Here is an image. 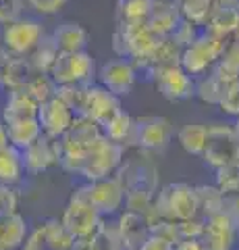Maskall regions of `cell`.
<instances>
[{
  "instance_id": "obj_1",
  "label": "cell",
  "mask_w": 239,
  "mask_h": 250,
  "mask_svg": "<svg viewBox=\"0 0 239 250\" xmlns=\"http://www.w3.org/2000/svg\"><path fill=\"white\" fill-rule=\"evenodd\" d=\"M154 213L163 219L185 221L198 217V192L194 186L185 182H175L165 186L154 196Z\"/></svg>"
},
{
  "instance_id": "obj_2",
  "label": "cell",
  "mask_w": 239,
  "mask_h": 250,
  "mask_svg": "<svg viewBox=\"0 0 239 250\" xmlns=\"http://www.w3.org/2000/svg\"><path fill=\"white\" fill-rule=\"evenodd\" d=\"M114 177L121 182L125 194L146 192L156 196L158 192V167L150 159V154L144 150H137V154L123 161Z\"/></svg>"
},
{
  "instance_id": "obj_3",
  "label": "cell",
  "mask_w": 239,
  "mask_h": 250,
  "mask_svg": "<svg viewBox=\"0 0 239 250\" xmlns=\"http://www.w3.org/2000/svg\"><path fill=\"white\" fill-rule=\"evenodd\" d=\"M125 150L127 148L112 142L106 136L98 138L94 144L88 148L86 152V161H83L81 173L88 182H96V179H104V177H112L117 173V169L121 167V163L125 161Z\"/></svg>"
},
{
  "instance_id": "obj_4",
  "label": "cell",
  "mask_w": 239,
  "mask_h": 250,
  "mask_svg": "<svg viewBox=\"0 0 239 250\" xmlns=\"http://www.w3.org/2000/svg\"><path fill=\"white\" fill-rule=\"evenodd\" d=\"M233 38H214L202 31V36L198 40L183 48L181 54V67L187 71L191 77H202L208 73V69H212L222 57V52L227 50L229 42Z\"/></svg>"
},
{
  "instance_id": "obj_5",
  "label": "cell",
  "mask_w": 239,
  "mask_h": 250,
  "mask_svg": "<svg viewBox=\"0 0 239 250\" xmlns=\"http://www.w3.org/2000/svg\"><path fill=\"white\" fill-rule=\"evenodd\" d=\"M173 138V123L166 117H135L133 129H131L129 142L125 148H135L144 152H158L165 150Z\"/></svg>"
},
{
  "instance_id": "obj_6",
  "label": "cell",
  "mask_w": 239,
  "mask_h": 250,
  "mask_svg": "<svg viewBox=\"0 0 239 250\" xmlns=\"http://www.w3.org/2000/svg\"><path fill=\"white\" fill-rule=\"evenodd\" d=\"M63 225L71 231L73 238H90L96 231V228L102 221V215L96 210V207L90 202L88 196V184L77 188L71 194L65 213H63Z\"/></svg>"
},
{
  "instance_id": "obj_7",
  "label": "cell",
  "mask_w": 239,
  "mask_h": 250,
  "mask_svg": "<svg viewBox=\"0 0 239 250\" xmlns=\"http://www.w3.org/2000/svg\"><path fill=\"white\" fill-rule=\"evenodd\" d=\"M202 159L214 171L229 165V163L239 161V140L235 136L233 125H225V123L208 125V144Z\"/></svg>"
},
{
  "instance_id": "obj_8",
  "label": "cell",
  "mask_w": 239,
  "mask_h": 250,
  "mask_svg": "<svg viewBox=\"0 0 239 250\" xmlns=\"http://www.w3.org/2000/svg\"><path fill=\"white\" fill-rule=\"evenodd\" d=\"M96 71V61L90 52H58L56 62L50 71V77L56 85H71V83H92Z\"/></svg>"
},
{
  "instance_id": "obj_9",
  "label": "cell",
  "mask_w": 239,
  "mask_h": 250,
  "mask_svg": "<svg viewBox=\"0 0 239 250\" xmlns=\"http://www.w3.org/2000/svg\"><path fill=\"white\" fill-rule=\"evenodd\" d=\"M44 38H46L44 25L40 21L29 19V17H21L17 21L6 23L4 31H2L4 48L9 50L13 57H27Z\"/></svg>"
},
{
  "instance_id": "obj_10",
  "label": "cell",
  "mask_w": 239,
  "mask_h": 250,
  "mask_svg": "<svg viewBox=\"0 0 239 250\" xmlns=\"http://www.w3.org/2000/svg\"><path fill=\"white\" fill-rule=\"evenodd\" d=\"M154 85L171 103L189 100L196 96V77H191L181 65L163 67L154 73Z\"/></svg>"
},
{
  "instance_id": "obj_11",
  "label": "cell",
  "mask_w": 239,
  "mask_h": 250,
  "mask_svg": "<svg viewBox=\"0 0 239 250\" xmlns=\"http://www.w3.org/2000/svg\"><path fill=\"white\" fill-rule=\"evenodd\" d=\"M73 119H75V113L58 94L55 98L42 103L40 111H37V121L42 125V134L48 138H63L71 129Z\"/></svg>"
},
{
  "instance_id": "obj_12",
  "label": "cell",
  "mask_w": 239,
  "mask_h": 250,
  "mask_svg": "<svg viewBox=\"0 0 239 250\" xmlns=\"http://www.w3.org/2000/svg\"><path fill=\"white\" fill-rule=\"evenodd\" d=\"M88 196L102 217L119 213L121 207L125 205V190H123L121 182L114 175L88 182Z\"/></svg>"
},
{
  "instance_id": "obj_13",
  "label": "cell",
  "mask_w": 239,
  "mask_h": 250,
  "mask_svg": "<svg viewBox=\"0 0 239 250\" xmlns=\"http://www.w3.org/2000/svg\"><path fill=\"white\" fill-rule=\"evenodd\" d=\"M137 82V73L131 61L127 59H117L109 61L106 65L98 69V83L104 85L109 92L117 94V96H127L133 90V85Z\"/></svg>"
},
{
  "instance_id": "obj_14",
  "label": "cell",
  "mask_w": 239,
  "mask_h": 250,
  "mask_svg": "<svg viewBox=\"0 0 239 250\" xmlns=\"http://www.w3.org/2000/svg\"><path fill=\"white\" fill-rule=\"evenodd\" d=\"M21 154L25 173H44L50 167L58 165V138H48L42 134L34 144H29L25 150H21Z\"/></svg>"
},
{
  "instance_id": "obj_15",
  "label": "cell",
  "mask_w": 239,
  "mask_h": 250,
  "mask_svg": "<svg viewBox=\"0 0 239 250\" xmlns=\"http://www.w3.org/2000/svg\"><path fill=\"white\" fill-rule=\"evenodd\" d=\"M237 231L239 228L221 210L204 221V231L200 240L204 242L206 250H233Z\"/></svg>"
},
{
  "instance_id": "obj_16",
  "label": "cell",
  "mask_w": 239,
  "mask_h": 250,
  "mask_svg": "<svg viewBox=\"0 0 239 250\" xmlns=\"http://www.w3.org/2000/svg\"><path fill=\"white\" fill-rule=\"evenodd\" d=\"M123 106H121V96L117 94H112L104 88V85H92L88 88V96H86V104H83V113L90 117V119H94L96 123L104 125L106 121H110L114 115L121 113Z\"/></svg>"
},
{
  "instance_id": "obj_17",
  "label": "cell",
  "mask_w": 239,
  "mask_h": 250,
  "mask_svg": "<svg viewBox=\"0 0 239 250\" xmlns=\"http://www.w3.org/2000/svg\"><path fill=\"white\" fill-rule=\"evenodd\" d=\"M117 228H119L123 248L125 250H140L152 236L150 219L144 215L131 213V210H125V213L119 217Z\"/></svg>"
},
{
  "instance_id": "obj_18",
  "label": "cell",
  "mask_w": 239,
  "mask_h": 250,
  "mask_svg": "<svg viewBox=\"0 0 239 250\" xmlns=\"http://www.w3.org/2000/svg\"><path fill=\"white\" fill-rule=\"evenodd\" d=\"M181 19L183 17L177 6V0H154L152 11L148 15V25L158 36H171Z\"/></svg>"
},
{
  "instance_id": "obj_19",
  "label": "cell",
  "mask_w": 239,
  "mask_h": 250,
  "mask_svg": "<svg viewBox=\"0 0 239 250\" xmlns=\"http://www.w3.org/2000/svg\"><path fill=\"white\" fill-rule=\"evenodd\" d=\"M29 236L27 221L19 213L0 217V250H17Z\"/></svg>"
},
{
  "instance_id": "obj_20",
  "label": "cell",
  "mask_w": 239,
  "mask_h": 250,
  "mask_svg": "<svg viewBox=\"0 0 239 250\" xmlns=\"http://www.w3.org/2000/svg\"><path fill=\"white\" fill-rule=\"evenodd\" d=\"M52 40H55L60 52H79V50H86V46L90 42V34L79 23L65 21L52 31Z\"/></svg>"
},
{
  "instance_id": "obj_21",
  "label": "cell",
  "mask_w": 239,
  "mask_h": 250,
  "mask_svg": "<svg viewBox=\"0 0 239 250\" xmlns=\"http://www.w3.org/2000/svg\"><path fill=\"white\" fill-rule=\"evenodd\" d=\"M37 75V71L34 69V65L29 62L27 57H13L9 69L4 73L2 80V88L6 90V94H15V92H25L29 82Z\"/></svg>"
},
{
  "instance_id": "obj_22",
  "label": "cell",
  "mask_w": 239,
  "mask_h": 250,
  "mask_svg": "<svg viewBox=\"0 0 239 250\" xmlns=\"http://www.w3.org/2000/svg\"><path fill=\"white\" fill-rule=\"evenodd\" d=\"M239 23V9L233 6H214L204 23V34L214 38H233Z\"/></svg>"
},
{
  "instance_id": "obj_23",
  "label": "cell",
  "mask_w": 239,
  "mask_h": 250,
  "mask_svg": "<svg viewBox=\"0 0 239 250\" xmlns=\"http://www.w3.org/2000/svg\"><path fill=\"white\" fill-rule=\"evenodd\" d=\"M37 111H40V104L27 92H15L6 98V104L2 108V121L13 123L23 119H37Z\"/></svg>"
},
{
  "instance_id": "obj_24",
  "label": "cell",
  "mask_w": 239,
  "mask_h": 250,
  "mask_svg": "<svg viewBox=\"0 0 239 250\" xmlns=\"http://www.w3.org/2000/svg\"><path fill=\"white\" fill-rule=\"evenodd\" d=\"M25 175V165H23V154L19 148L4 146L0 148V184L15 186Z\"/></svg>"
},
{
  "instance_id": "obj_25",
  "label": "cell",
  "mask_w": 239,
  "mask_h": 250,
  "mask_svg": "<svg viewBox=\"0 0 239 250\" xmlns=\"http://www.w3.org/2000/svg\"><path fill=\"white\" fill-rule=\"evenodd\" d=\"M88 148L75 142L67 134L58 138V167H63L67 173H81L83 161H86Z\"/></svg>"
},
{
  "instance_id": "obj_26",
  "label": "cell",
  "mask_w": 239,
  "mask_h": 250,
  "mask_svg": "<svg viewBox=\"0 0 239 250\" xmlns=\"http://www.w3.org/2000/svg\"><path fill=\"white\" fill-rule=\"evenodd\" d=\"M4 125H6V134H9V144L19 148V150H25L29 144H34L42 136V125L37 119H23Z\"/></svg>"
},
{
  "instance_id": "obj_27",
  "label": "cell",
  "mask_w": 239,
  "mask_h": 250,
  "mask_svg": "<svg viewBox=\"0 0 239 250\" xmlns=\"http://www.w3.org/2000/svg\"><path fill=\"white\" fill-rule=\"evenodd\" d=\"M177 142L181 144L185 152L202 156L208 144V125L202 123H187L177 131Z\"/></svg>"
},
{
  "instance_id": "obj_28",
  "label": "cell",
  "mask_w": 239,
  "mask_h": 250,
  "mask_svg": "<svg viewBox=\"0 0 239 250\" xmlns=\"http://www.w3.org/2000/svg\"><path fill=\"white\" fill-rule=\"evenodd\" d=\"M67 136L73 138L75 142H79L81 146L90 148L98 138L104 136V131H102V125L96 123L94 119H90L86 115H75L73 125H71V129L67 131Z\"/></svg>"
},
{
  "instance_id": "obj_29",
  "label": "cell",
  "mask_w": 239,
  "mask_h": 250,
  "mask_svg": "<svg viewBox=\"0 0 239 250\" xmlns=\"http://www.w3.org/2000/svg\"><path fill=\"white\" fill-rule=\"evenodd\" d=\"M58 52H60L58 46L55 44V40H52V36H48L27 54V59H29V62L34 65V69L37 73H48L50 75L52 67H55V62H56Z\"/></svg>"
},
{
  "instance_id": "obj_30",
  "label": "cell",
  "mask_w": 239,
  "mask_h": 250,
  "mask_svg": "<svg viewBox=\"0 0 239 250\" xmlns=\"http://www.w3.org/2000/svg\"><path fill=\"white\" fill-rule=\"evenodd\" d=\"M196 192H198V217L208 219L222 210L225 194L217 186H198Z\"/></svg>"
},
{
  "instance_id": "obj_31",
  "label": "cell",
  "mask_w": 239,
  "mask_h": 250,
  "mask_svg": "<svg viewBox=\"0 0 239 250\" xmlns=\"http://www.w3.org/2000/svg\"><path fill=\"white\" fill-rule=\"evenodd\" d=\"M92 240V246L94 250H125L123 248V240H121V233L117 223H106L104 219L100 221V225L96 228V231L90 236Z\"/></svg>"
},
{
  "instance_id": "obj_32",
  "label": "cell",
  "mask_w": 239,
  "mask_h": 250,
  "mask_svg": "<svg viewBox=\"0 0 239 250\" xmlns=\"http://www.w3.org/2000/svg\"><path fill=\"white\" fill-rule=\"evenodd\" d=\"M133 119H135V117H131L125 111L117 113L110 121H106L102 125L104 136L109 138V140H112V142H119L123 146H127L129 136H131V129H133Z\"/></svg>"
},
{
  "instance_id": "obj_33",
  "label": "cell",
  "mask_w": 239,
  "mask_h": 250,
  "mask_svg": "<svg viewBox=\"0 0 239 250\" xmlns=\"http://www.w3.org/2000/svg\"><path fill=\"white\" fill-rule=\"evenodd\" d=\"M42 228L46 231V240H48L50 250H71L73 248L75 238L63 225V221H58V219H46L42 223Z\"/></svg>"
},
{
  "instance_id": "obj_34",
  "label": "cell",
  "mask_w": 239,
  "mask_h": 250,
  "mask_svg": "<svg viewBox=\"0 0 239 250\" xmlns=\"http://www.w3.org/2000/svg\"><path fill=\"white\" fill-rule=\"evenodd\" d=\"M177 6H179L183 19L196 23L200 27H204V23L214 9L212 0H177Z\"/></svg>"
},
{
  "instance_id": "obj_35",
  "label": "cell",
  "mask_w": 239,
  "mask_h": 250,
  "mask_svg": "<svg viewBox=\"0 0 239 250\" xmlns=\"http://www.w3.org/2000/svg\"><path fill=\"white\" fill-rule=\"evenodd\" d=\"M225 85L227 83L221 82L214 73H206L196 80V98H200L206 104H219Z\"/></svg>"
},
{
  "instance_id": "obj_36",
  "label": "cell",
  "mask_w": 239,
  "mask_h": 250,
  "mask_svg": "<svg viewBox=\"0 0 239 250\" xmlns=\"http://www.w3.org/2000/svg\"><path fill=\"white\" fill-rule=\"evenodd\" d=\"M154 0H119L117 23L119 21H148Z\"/></svg>"
},
{
  "instance_id": "obj_37",
  "label": "cell",
  "mask_w": 239,
  "mask_h": 250,
  "mask_svg": "<svg viewBox=\"0 0 239 250\" xmlns=\"http://www.w3.org/2000/svg\"><path fill=\"white\" fill-rule=\"evenodd\" d=\"M25 92L36 100L37 104H42V103H46V100H50V98L56 96L58 85L55 83V80H52L48 73H37L34 80L29 82Z\"/></svg>"
},
{
  "instance_id": "obj_38",
  "label": "cell",
  "mask_w": 239,
  "mask_h": 250,
  "mask_svg": "<svg viewBox=\"0 0 239 250\" xmlns=\"http://www.w3.org/2000/svg\"><path fill=\"white\" fill-rule=\"evenodd\" d=\"M214 186L225 194V196H233L239 194V161L229 163V165L217 169L214 175Z\"/></svg>"
},
{
  "instance_id": "obj_39",
  "label": "cell",
  "mask_w": 239,
  "mask_h": 250,
  "mask_svg": "<svg viewBox=\"0 0 239 250\" xmlns=\"http://www.w3.org/2000/svg\"><path fill=\"white\" fill-rule=\"evenodd\" d=\"M88 88L90 83H71V85H58V96L71 106V111L75 115L83 113V104H86V96H88Z\"/></svg>"
},
{
  "instance_id": "obj_40",
  "label": "cell",
  "mask_w": 239,
  "mask_h": 250,
  "mask_svg": "<svg viewBox=\"0 0 239 250\" xmlns=\"http://www.w3.org/2000/svg\"><path fill=\"white\" fill-rule=\"evenodd\" d=\"M217 106L225 115L237 119V117H239V82H233V83L225 85V90H222L221 100H219Z\"/></svg>"
},
{
  "instance_id": "obj_41",
  "label": "cell",
  "mask_w": 239,
  "mask_h": 250,
  "mask_svg": "<svg viewBox=\"0 0 239 250\" xmlns=\"http://www.w3.org/2000/svg\"><path fill=\"white\" fill-rule=\"evenodd\" d=\"M200 36H202V31H200V25H196V23H191V21H187V19H181L179 25H177L175 31L171 34V38L181 46V48H187V46H191Z\"/></svg>"
},
{
  "instance_id": "obj_42",
  "label": "cell",
  "mask_w": 239,
  "mask_h": 250,
  "mask_svg": "<svg viewBox=\"0 0 239 250\" xmlns=\"http://www.w3.org/2000/svg\"><path fill=\"white\" fill-rule=\"evenodd\" d=\"M23 9H25V0H0V25L21 19Z\"/></svg>"
},
{
  "instance_id": "obj_43",
  "label": "cell",
  "mask_w": 239,
  "mask_h": 250,
  "mask_svg": "<svg viewBox=\"0 0 239 250\" xmlns=\"http://www.w3.org/2000/svg\"><path fill=\"white\" fill-rule=\"evenodd\" d=\"M17 213V194H15L13 186L0 184V217Z\"/></svg>"
},
{
  "instance_id": "obj_44",
  "label": "cell",
  "mask_w": 239,
  "mask_h": 250,
  "mask_svg": "<svg viewBox=\"0 0 239 250\" xmlns=\"http://www.w3.org/2000/svg\"><path fill=\"white\" fill-rule=\"evenodd\" d=\"M21 250H50L48 248V240H46V231H44L42 225L29 233L25 244L21 246Z\"/></svg>"
},
{
  "instance_id": "obj_45",
  "label": "cell",
  "mask_w": 239,
  "mask_h": 250,
  "mask_svg": "<svg viewBox=\"0 0 239 250\" xmlns=\"http://www.w3.org/2000/svg\"><path fill=\"white\" fill-rule=\"evenodd\" d=\"M32 4V9H36L37 13L42 15H52V13H58L63 9V4L67 0H27Z\"/></svg>"
},
{
  "instance_id": "obj_46",
  "label": "cell",
  "mask_w": 239,
  "mask_h": 250,
  "mask_svg": "<svg viewBox=\"0 0 239 250\" xmlns=\"http://www.w3.org/2000/svg\"><path fill=\"white\" fill-rule=\"evenodd\" d=\"M221 62H225L227 67L231 69H235V71H239V40H231L229 46H227V50L222 52V57L219 59Z\"/></svg>"
},
{
  "instance_id": "obj_47",
  "label": "cell",
  "mask_w": 239,
  "mask_h": 250,
  "mask_svg": "<svg viewBox=\"0 0 239 250\" xmlns=\"http://www.w3.org/2000/svg\"><path fill=\"white\" fill-rule=\"evenodd\" d=\"M222 213H225L231 221L239 228V194L225 196V202H222Z\"/></svg>"
},
{
  "instance_id": "obj_48",
  "label": "cell",
  "mask_w": 239,
  "mask_h": 250,
  "mask_svg": "<svg viewBox=\"0 0 239 250\" xmlns=\"http://www.w3.org/2000/svg\"><path fill=\"white\" fill-rule=\"evenodd\" d=\"M140 250H173V244L163 240V238H158V236H150L148 242H146Z\"/></svg>"
},
{
  "instance_id": "obj_49",
  "label": "cell",
  "mask_w": 239,
  "mask_h": 250,
  "mask_svg": "<svg viewBox=\"0 0 239 250\" xmlns=\"http://www.w3.org/2000/svg\"><path fill=\"white\" fill-rule=\"evenodd\" d=\"M173 250H206L202 240H181L173 244Z\"/></svg>"
},
{
  "instance_id": "obj_50",
  "label": "cell",
  "mask_w": 239,
  "mask_h": 250,
  "mask_svg": "<svg viewBox=\"0 0 239 250\" xmlns=\"http://www.w3.org/2000/svg\"><path fill=\"white\" fill-rule=\"evenodd\" d=\"M11 61H13V54L6 50L4 46H0V83H2V80H4V73L11 65Z\"/></svg>"
},
{
  "instance_id": "obj_51",
  "label": "cell",
  "mask_w": 239,
  "mask_h": 250,
  "mask_svg": "<svg viewBox=\"0 0 239 250\" xmlns=\"http://www.w3.org/2000/svg\"><path fill=\"white\" fill-rule=\"evenodd\" d=\"M71 250H94V246H92L90 238H75Z\"/></svg>"
},
{
  "instance_id": "obj_52",
  "label": "cell",
  "mask_w": 239,
  "mask_h": 250,
  "mask_svg": "<svg viewBox=\"0 0 239 250\" xmlns=\"http://www.w3.org/2000/svg\"><path fill=\"white\" fill-rule=\"evenodd\" d=\"M4 146H9V134H6L4 121L0 119V148H4Z\"/></svg>"
},
{
  "instance_id": "obj_53",
  "label": "cell",
  "mask_w": 239,
  "mask_h": 250,
  "mask_svg": "<svg viewBox=\"0 0 239 250\" xmlns=\"http://www.w3.org/2000/svg\"><path fill=\"white\" fill-rule=\"evenodd\" d=\"M233 129H235V136H237V140H239V117L235 119V125H233Z\"/></svg>"
},
{
  "instance_id": "obj_54",
  "label": "cell",
  "mask_w": 239,
  "mask_h": 250,
  "mask_svg": "<svg viewBox=\"0 0 239 250\" xmlns=\"http://www.w3.org/2000/svg\"><path fill=\"white\" fill-rule=\"evenodd\" d=\"M235 40H239V23H237V29H235V34H233Z\"/></svg>"
},
{
  "instance_id": "obj_55",
  "label": "cell",
  "mask_w": 239,
  "mask_h": 250,
  "mask_svg": "<svg viewBox=\"0 0 239 250\" xmlns=\"http://www.w3.org/2000/svg\"><path fill=\"white\" fill-rule=\"evenodd\" d=\"M237 82H239V77H237Z\"/></svg>"
}]
</instances>
